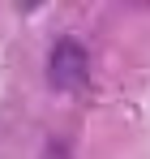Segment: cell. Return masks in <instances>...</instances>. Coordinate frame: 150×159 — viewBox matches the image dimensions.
Instances as JSON below:
<instances>
[{
  "label": "cell",
  "instance_id": "obj_1",
  "mask_svg": "<svg viewBox=\"0 0 150 159\" xmlns=\"http://www.w3.org/2000/svg\"><path fill=\"white\" fill-rule=\"evenodd\" d=\"M47 82L64 95H73L90 82V56L77 39H56V48L47 56Z\"/></svg>",
  "mask_w": 150,
  "mask_h": 159
},
{
  "label": "cell",
  "instance_id": "obj_2",
  "mask_svg": "<svg viewBox=\"0 0 150 159\" xmlns=\"http://www.w3.org/2000/svg\"><path fill=\"white\" fill-rule=\"evenodd\" d=\"M47 159H69V146H64V142H51V146H47Z\"/></svg>",
  "mask_w": 150,
  "mask_h": 159
},
{
  "label": "cell",
  "instance_id": "obj_3",
  "mask_svg": "<svg viewBox=\"0 0 150 159\" xmlns=\"http://www.w3.org/2000/svg\"><path fill=\"white\" fill-rule=\"evenodd\" d=\"M142 4H150V0H142Z\"/></svg>",
  "mask_w": 150,
  "mask_h": 159
}]
</instances>
